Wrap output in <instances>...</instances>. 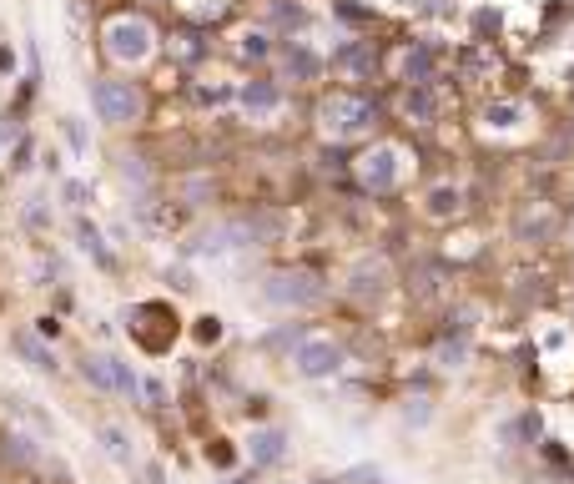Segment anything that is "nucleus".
<instances>
[{
  "instance_id": "aec40b11",
  "label": "nucleus",
  "mask_w": 574,
  "mask_h": 484,
  "mask_svg": "<svg viewBox=\"0 0 574 484\" xmlns=\"http://www.w3.org/2000/svg\"><path fill=\"white\" fill-rule=\"evenodd\" d=\"M519 116H524V101H489L484 106L489 127H519Z\"/></svg>"
},
{
  "instance_id": "bb28decb",
  "label": "nucleus",
  "mask_w": 574,
  "mask_h": 484,
  "mask_svg": "<svg viewBox=\"0 0 574 484\" xmlns=\"http://www.w3.org/2000/svg\"><path fill=\"white\" fill-rule=\"evenodd\" d=\"M272 16H277L282 26H298V21H303V11H298V6H282V0H277V6H272Z\"/></svg>"
},
{
  "instance_id": "9d476101",
  "label": "nucleus",
  "mask_w": 574,
  "mask_h": 484,
  "mask_svg": "<svg viewBox=\"0 0 574 484\" xmlns=\"http://www.w3.org/2000/svg\"><path fill=\"white\" fill-rule=\"evenodd\" d=\"M333 71H338L343 81H373V71H378L373 41H343V46L333 51Z\"/></svg>"
},
{
  "instance_id": "cd10ccee",
  "label": "nucleus",
  "mask_w": 574,
  "mask_h": 484,
  "mask_svg": "<svg viewBox=\"0 0 574 484\" xmlns=\"http://www.w3.org/2000/svg\"><path fill=\"white\" fill-rule=\"evenodd\" d=\"M26 222H31L36 232H41V227H51V217H46V207H41V202H31V207H26Z\"/></svg>"
},
{
  "instance_id": "a211bd4d",
  "label": "nucleus",
  "mask_w": 574,
  "mask_h": 484,
  "mask_svg": "<svg viewBox=\"0 0 574 484\" xmlns=\"http://www.w3.org/2000/svg\"><path fill=\"white\" fill-rule=\"evenodd\" d=\"M76 242H81V253H86V258H96L101 268H111V253H106V242H101V232H96L86 217L76 222Z\"/></svg>"
},
{
  "instance_id": "f3484780",
  "label": "nucleus",
  "mask_w": 574,
  "mask_h": 484,
  "mask_svg": "<svg viewBox=\"0 0 574 484\" xmlns=\"http://www.w3.org/2000/svg\"><path fill=\"white\" fill-rule=\"evenodd\" d=\"M81 379L96 389H116V358L111 353H86L81 358Z\"/></svg>"
},
{
  "instance_id": "6e6552de",
  "label": "nucleus",
  "mask_w": 574,
  "mask_h": 484,
  "mask_svg": "<svg viewBox=\"0 0 574 484\" xmlns=\"http://www.w3.org/2000/svg\"><path fill=\"white\" fill-rule=\"evenodd\" d=\"M277 66H282V81H293V86H318L328 61L308 46V41H282L277 46Z\"/></svg>"
},
{
  "instance_id": "7c9ffc66",
  "label": "nucleus",
  "mask_w": 574,
  "mask_h": 484,
  "mask_svg": "<svg viewBox=\"0 0 574 484\" xmlns=\"http://www.w3.org/2000/svg\"><path fill=\"white\" fill-rule=\"evenodd\" d=\"M11 66H16V56H11L6 46H0V71H11Z\"/></svg>"
},
{
  "instance_id": "9b49d317",
  "label": "nucleus",
  "mask_w": 574,
  "mask_h": 484,
  "mask_svg": "<svg viewBox=\"0 0 574 484\" xmlns=\"http://www.w3.org/2000/svg\"><path fill=\"white\" fill-rule=\"evenodd\" d=\"M237 101H242L247 116H272V111L282 106V86H277L272 76H252V81H242Z\"/></svg>"
},
{
  "instance_id": "b1692460",
  "label": "nucleus",
  "mask_w": 574,
  "mask_h": 484,
  "mask_svg": "<svg viewBox=\"0 0 574 484\" xmlns=\"http://www.w3.org/2000/svg\"><path fill=\"white\" fill-rule=\"evenodd\" d=\"M121 177L136 182V187H147V182H152V172H147V162H141V157H121Z\"/></svg>"
},
{
  "instance_id": "393cba45",
  "label": "nucleus",
  "mask_w": 574,
  "mask_h": 484,
  "mask_svg": "<svg viewBox=\"0 0 574 484\" xmlns=\"http://www.w3.org/2000/svg\"><path fill=\"white\" fill-rule=\"evenodd\" d=\"M61 127H66V142H71V152H86V127H81V121H76V116H66Z\"/></svg>"
},
{
  "instance_id": "ddd939ff",
  "label": "nucleus",
  "mask_w": 574,
  "mask_h": 484,
  "mask_svg": "<svg viewBox=\"0 0 574 484\" xmlns=\"http://www.w3.org/2000/svg\"><path fill=\"white\" fill-rule=\"evenodd\" d=\"M403 86H434V51L423 41H413L403 51Z\"/></svg>"
},
{
  "instance_id": "f257e3e1",
  "label": "nucleus",
  "mask_w": 574,
  "mask_h": 484,
  "mask_svg": "<svg viewBox=\"0 0 574 484\" xmlns=\"http://www.w3.org/2000/svg\"><path fill=\"white\" fill-rule=\"evenodd\" d=\"M318 127L333 137V142H353V137H368L378 127V101L363 96V91H333L318 101Z\"/></svg>"
},
{
  "instance_id": "6ab92c4d",
  "label": "nucleus",
  "mask_w": 574,
  "mask_h": 484,
  "mask_svg": "<svg viewBox=\"0 0 574 484\" xmlns=\"http://www.w3.org/2000/svg\"><path fill=\"white\" fill-rule=\"evenodd\" d=\"M237 56H242V61H267V56H272V36H267L262 26H257V31H242V36H237Z\"/></svg>"
},
{
  "instance_id": "0eeeda50",
  "label": "nucleus",
  "mask_w": 574,
  "mask_h": 484,
  "mask_svg": "<svg viewBox=\"0 0 574 484\" xmlns=\"http://www.w3.org/2000/svg\"><path fill=\"white\" fill-rule=\"evenodd\" d=\"M554 237H559V212L549 202H519V212H514V242H524V248H549Z\"/></svg>"
},
{
  "instance_id": "1a4fd4ad",
  "label": "nucleus",
  "mask_w": 574,
  "mask_h": 484,
  "mask_svg": "<svg viewBox=\"0 0 574 484\" xmlns=\"http://www.w3.org/2000/svg\"><path fill=\"white\" fill-rule=\"evenodd\" d=\"M388 283H393L388 263H383V258H363V263L348 273V298H358V303H383Z\"/></svg>"
},
{
  "instance_id": "dca6fc26",
  "label": "nucleus",
  "mask_w": 574,
  "mask_h": 484,
  "mask_svg": "<svg viewBox=\"0 0 574 484\" xmlns=\"http://www.w3.org/2000/svg\"><path fill=\"white\" fill-rule=\"evenodd\" d=\"M11 348H16V353L31 363V369H41V374H56V353H51V348H46L36 333H16V338H11Z\"/></svg>"
},
{
  "instance_id": "5701e85b",
  "label": "nucleus",
  "mask_w": 574,
  "mask_h": 484,
  "mask_svg": "<svg viewBox=\"0 0 574 484\" xmlns=\"http://www.w3.org/2000/svg\"><path fill=\"white\" fill-rule=\"evenodd\" d=\"M439 363H444V369H464V363H469V338H444L439 343Z\"/></svg>"
},
{
  "instance_id": "39448f33",
  "label": "nucleus",
  "mask_w": 574,
  "mask_h": 484,
  "mask_svg": "<svg viewBox=\"0 0 574 484\" xmlns=\"http://www.w3.org/2000/svg\"><path fill=\"white\" fill-rule=\"evenodd\" d=\"M353 177H358L363 192L388 197V192L403 182V152H398L393 142H373V147H363V152L353 157Z\"/></svg>"
},
{
  "instance_id": "c756f323",
  "label": "nucleus",
  "mask_w": 574,
  "mask_h": 484,
  "mask_svg": "<svg viewBox=\"0 0 574 484\" xmlns=\"http://www.w3.org/2000/svg\"><path fill=\"white\" fill-rule=\"evenodd\" d=\"M147 479H152V484H167V469H162V464H147Z\"/></svg>"
},
{
  "instance_id": "a878e982",
  "label": "nucleus",
  "mask_w": 574,
  "mask_h": 484,
  "mask_svg": "<svg viewBox=\"0 0 574 484\" xmlns=\"http://www.w3.org/2000/svg\"><path fill=\"white\" fill-rule=\"evenodd\" d=\"M61 197H66L71 207H86V197H91V187H86V182H66V187H61Z\"/></svg>"
},
{
  "instance_id": "7ed1b4c3",
  "label": "nucleus",
  "mask_w": 574,
  "mask_h": 484,
  "mask_svg": "<svg viewBox=\"0 0 574 484\" xmlns=\"http://www.w3.org/2000/svg\"><path fill=\"white\" fill-rule=\"evenodd\" d=\"M91 106H96V116L106 127H131V121L147 116V91L136 81H126V76H101L91 86Z\"/></svg>"
},
{
  "instance_id": "4be33fe9",
  "label": "nucleus",
  "mask_w": 574,
  "mask_h": 484,
  "mask_svg": "<svg viewBox=\"0 0 574 484\" xmlns=\"http://www.w3.org/2000/svg\"><path fill=\"white\" fill-rule=\"evenodd\" d=\"M96 439L106 444V454H111L116 464H131V444H126V434H121V429H111V424H101V429H96Z\"/></svg>"
},
{
  "instance_id": "4468645a",
  "label": "nucleus",
  "mask_w": 574,
  "mask_h": 484,
  "mask_svg": "<svg viewBox=\"0 0 574 484\" xmlns=\"http://www.w3.org/2000/svg\"><path fill=\"white\" fill-rule=\"evenodd\" d=\"M423 212H428V217H439V222H444V217H459V212H464V192H459L454 182H439V187H428V197H423Z\"/></svg>"
},
{
  "instance_id": "f8f14e48",
  "label": "nucleus",
  "mask_w": 574,
  "mask_h": 484,
  "mask_svg": "<svg viewBox=\"0 0 574 484\" xmlns=\"http://www.w3.org/2000/svg\"><path fill=\"white\" fill-rule=\"evenodd\" d=\"M398 116L408 121V127H434V116H439V101L428 86H403L398 96Z\"/></svg>"
},
{
  "instance_id": "2eb2a0df",
  "label": "nucleus",
  "mask_w": 574,
  "mask_h": 484,
  "mask_svg": "<svg viewBox=\"0 0 574 484\" xmlns=\"http://www.w3.org/2000/svg\"><path fill=\"white\" fill-rule=\"evenodd\" d=\"M247 454H252V464H277L287 454V434L282 429H252Z\"/></svg>"
},
{
  "instance_id": "423d86ee",
  "label": "nucleus",
  "mask_w": 574,
  "mask_h": 484,
  "mask_svg": "<svg viewBox=\"0 0 574 484\" xmlns=\"http://www.w3.org/2000/svg\"><path fill=\"white\" fill-rule=\"evenodd\" d=\"M293 369L303 379H333L343 369V343H333V338H298L293 343Z\"/></svg>"
},
{
  "instance_id": "f03ea898",
  "label": "nucleus",
  "mask_w": 574,
  "mask_h": 484,
  "mask_svg": "<svg viewBox=\"0 0 574 484\" xmlns=\"http://www.w3.org/2000/svg\"><path fill=\"white\" fill-rule=\"evenodd\" d=\"M101 51L121 66H141L152 51H157V26L141 16V11H121L101 26Z\"/></svg>"
},
{
  "instance_id": "c85d7f7f",
  "label": "nucleus",
  "mask_w": 574,
  "mask_h": 484,
  "mask_svg": "<svg viewBox=\"0 0 574 484\" xmlns=\"http://www.w3.org/2000/svg\"><path fill=\"white\" fill-rule=\"evenodd\" d=\"M408 419H413V424H428V399H408Z\"/></svg>"
},
{
  "instance_id": "412c9836",
  "label": "nucleus",
  "mask_w": 574,
  "mask_h": 484,
  "mask_svg": "<svg viewBox=\"0 0 574 484\" xmlns=\"http://www.w3.org/2000/svg\"><path fill=\"white\" fill-rule=\"evenodd\" d=\"M177 192H182V202H187V207H202L217 187H212V177H182V182H177Z\"/></svg>"
},
{
  "instance_id": "20e7f679",
  "label": "nucleus",
  "mask_w": 574,
  "mask_h": 484,
  "mask_svg": "<svg viewBox=\"0 0 574 484\" xmlns=\"http://www.w3.org/2000/svg\"><path fill=\"white\" fill-rule=\"evenodd\" d=\"M262 298L272 303V308H318L323 298H328V283L313 273V268H277V273H267V283H262Z\"/></svg>"
},
{
  "instance_id": "2f4dec72",
  "label": "nucleus",
  "mask_w": 574,
  "mask_h": 484,
  "mask_svg": "<svg viewBox=\"0 0 574 484\" xmlns=\"http://www.w3.org/2000/svg\"><path fill=\"white\" fill-rule=\"evenodd\" d=\"M569 222H574V217H569Z\"/></svg>"
}]
</instances>
